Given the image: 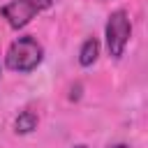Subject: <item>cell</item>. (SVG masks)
Listing matches in <instances>:
<instances>
[{
    "label": "cell",
    "mask_w": 148,
    "mask_h": 148,
    "mask_svg": "<svg viewBox=\"0 0 148 148\" xmlns=\"http://www.w3.org/2000/svg\"><path fill=\"white\" fill-rule=\"evenodd\" d=\"M72 148H88L86 143H76V146H72Z\"/></svg>",
    "instance_id": "cell-7"
},
{
    "label": "cell",
    "mask_w": 148,
    "mask_h": 148,
    "mask_svg": "<svg viewBox=\"0 0 148 148\" xmlns=\"http://www.w3.org/2000/svg\"><path fill=\"white\" fill-rule=\"evenodd\" d=\"M109 148H130V146H125V143H113V146H109Z\"/></svg>",
    "instance_id": "cell-6"
},
{
    "label": "cell",
    "mask_w": 148,
    "mask_h": 148,
    "mask_svg": "<svg viewBox=\"0 0 148 148\" xmlns=\"http://www.w3.org/2000/svg\"><path fill=\"white\" fill-rule=\"evenodd\" d=\"M132 37V21L130 14L125 9H116L109 14L106 25H104V42H106V51L111 58H123L127 44Z\"/></svg>",
    "instance_id": "cell-2"
},
{
    "label": "cell",
    "mask_w": 148,
    "mask_h": 148,
    "mask_svg": "<svg viewBox=\"0 0 148 148\" xmlns=\"http://www.w3.org/2000/svg\"><path fill=\"white\" fill-rule=\"evenodd\" d=\"M99 56V39L97 37H88L81 49H79V65L81 67H90Z\"/></svg>",
    "instance_id": "cell-5"
},
{
    "label": "cell",
    "mask_w": 148,
    "mask_h": 148,
    "mask_svg": "<svg viewBox=\"0 0 148 148\" xmlns=\"http://www.w3.org/2000/svg\"><path fill=\"white\" fill-rule=\"evenodd\" d=\"M0 74H2V60H0Z\"/></svg>",
    "instance_id": "cell-8"
},
{
    "label": "cell",
    "mask_w": 148,
    "mask_h": 148,
    "mask_svg": "<svg viewBox=\"0 0 148 148\" xmlns=\"http://www.w3.org/2000/svg\"><path fill=\"white\" fill-rule=\"evenodd\" d=\"M37 123H39V116L32 109H23L14 118V132L16 134H30V132L37 130Z\"/></svg>",
    "instance_id": "cell-4"
},
{
    "label": "cell",
    "mask_w": 148,
    "mask_h": 148,
    "mask_svg": "<svg viewBox=\"0 0 148 148\" xmlns=\"http://www.w3.org/2000/svg\"><path fill=\"white\" fill-rule=\"evenodd\" d=\"M42 60H44V46L32 35L16 37L5 53V67L12 72H18V74H28V72L37 69L42 65Z\"/></svg>",
    "instance_id": "cell-1"
},
{
    "label": "cell",
    "mask_w": 148,
    "mask_h": 148,
    "mask_svg": "<svg viewBox=\"0 0 148 148\" xmlns=\"http://www.w3.org/2000/svg\"><path fill=\"white\" fill-rule=\"evenodd\" d=\"M53 5V0H9L0 7V16L7 21L9 28L21 30L32 18H37L42 12H46Z\"/></svg>",
    "instance_id": "cell-3"
}]
</instances>
